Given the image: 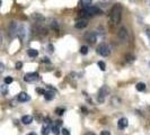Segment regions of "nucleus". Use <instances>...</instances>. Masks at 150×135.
Here are the masks:
<instances>
[{"mask_svg":"<svg viewBox=\"0 0 150 135\" xmlns=\"http://www.w3.org/2000/svg\"><path fill=\"white\" fill-rule=\"evenodd\" d=\"M22 66H23V63L22 62H17V63H16V69H17V70H21Z\"/></svg>","mask_w":150,"mask_h":135,"instance_id":"c85d7f7f","label":"nucleus"},{"mask_svg":"<svg viewBox=\"0 0 150 135\" xmlns=\"http://www.w3.org/2000/svg\"><path fill=\"white\" fill-rule=\"evenodd\" d=\"M47 49H49L47 51H49L50 53H53V51H54L53 49H54V47H53V45H52V44H50V45H49V47H47Z\"/></svg>","mask_w":150,"mask_h":135,"instance_id":"c756f323","label":"nucleus"},{"mask_svg":"<svg viewBox=\"0 0 150 135\" xmlns=\"http://www.w3.org/2000/svg\"><path fill=\"white\" fill-rule=\"evenodd\" d=\"M13 81H14V79L11 77H6L5 78V83H6V85H10Z\"/></svg>","mask_w":150,"mask_h":135,"instance_id":"b1692460","label":"nucleus"},{"mask_svg":"<svg viewBox=\"0 0 150 135\" xmlns=\"http://www.w3.org/2000/svg\"><path fill=\"white\" fill-rule=\"evenodd\" d=\"M51 131H52L55 135H58L60 133V126H58L55 123H52V125H51Z\"/></svg>","mask_w":150,"mask_h":135,"instance_id":"2eb2a0df","label":"nucleus"},{"mask_svg":"<svg viewBox=\"0 0 150 135\" xmlns=\"http://www.w3.org/2000/svg\"><path fill=\"white\" fill-rule=\"evenodd\" d=\"M51 125H52V123H51L49 120H45L44 122V125H43L42 127V135H49L50 132H51Z\"/></svg>","mask_w":150,"mask_h":135,"instance_id":"423d86ee","label":"nucleus"},{"mask_svg":"<svg viewBox=\"0 0 150 135\" xmlns=\"http://www.w3.org/2000/svg\"><path fill=\"white\" fill-rule=\"evenodd\" d=\"M27 54H28L29 58H36L38 55V52L36 50H34V49H29L28 51H27Z\"/></svg>","mask_w":150,"mask_h":135,"instance_id":"dca6fc26","label":"nucleus"},{"mask_svg":"<svg viewBox=\"0 0 150 135\" xmlns=\"http://www.w3.org/2000/svg\"><path fill=\"white\" fill-rule=\"evenodd\" d=\"M80 53H81L82 55H86L87 53H88V47H87L86 45H82L81 49H80Z\"/></svg>","mask_w":150,"mask_h":135,"instance_id":"412c9836","label":"nucleus"},{"mask_svg":"<svg viewBox=\"0 0 150 135\" xmlns=\"http://www.w3.org/2000/svg\"><path fill=\"white\" fill-rule=\"evenodd\" d=\"M33 122V116H31V115H25V116L22 117V123L25 125H28L31 123Z\"/></svg>","mask_w":150,"mask_h":135,"instance_id":"4468645a","label":"nucleus"},{"mask_svg":"<svg viewBox=\"0 0 150 135\" xmlns=\"http://www.w3.org/2000/svg\"><path fill=\"white\" fill-rule=\"evenodd\" d=\"M17 32H18L17 23L13 22V23L10 24V27H9V35H10V37H15L16 35H17Z\"/></svg>","mask_w":150,"mask_h":135,"instance_id":"1a4fd4ad","label":"nucleus"},{"mask_svg":"<svg viewBox=\"0 0 150 135\" xmlns=\"http://www.w3.org/2000/svg\"><path fill=\"white\" fill-rule=\"evenodd\" d=\"M86 135H96V134H95V133H93V132H88V133H87Z\"/></svg>","mask_w":150,"mask_h":135,"instance_id":"72a5a7b5","label":"nucleus"},{"mask_svg":"<svg viewBox=\"0 0 150 135\" xmlns=\"http://www.w3.org/2000/svg\"><path fill=\"white\" fill-rule=\"evenodd\" d=\"M128 124H129L128 120H126L125 117H122V118H120V120H118V122H117V127L120 128V129H124L126 126H128Z\"/></svg>","mask_w":150,"mask_h":135,"instance_id":"f8f14e48","label":"nucleus"},{"mask_svg":"<svg viewBox=\"0 0 150 135\" xmlns=\"http://www.w3.org/2000/svg\"><path fill=\"white\" fill-rule=\"evenodd\" d=\"M126 61H128V62H133L134 61V58L132 56L131 54H128V55H126Z\"/></svg>","mask_w":150,"mask_h":135,"instance_id":"393cba45","label":"nucleus"},{"mask_svg":"<svg viewBox=\"0 0 150 135\" xmlns=\"http://www.w3.org/2000/svg\"><path fill=\"white\" fill-rule=\"evenodd\" d=\"M97 53L102 55V56H108L111 54V49L106 43H101V44L97 46Z\"/></svg>","mask_w":150,"mask_h":135,"instance_id":"7ed1b4c3","label":"nucleus"},{"mask_svg":"<svg viewBox=\"0 0 150 135\" xmlns=\"http://www.w3.org/2000/svg\"><path fill=\"white\" fill-rule=\"evenodd\" d=\"M136 89H137L138 91H143V90L146 89V83H143V82H139V83H137Z\"/></svg>","mask_w":150,"mask_h":135,"instance_id":"a211bd4d","label":"nucleus"},{"mask_svg":"<svg viewBox=\"0 0 150 135\" xmlns=\"http://www.w3.org/2000/svg\"><path fill=\"white\" fill-rule=\"evenodd\" d=\"M36 92H38L39 95H43V96H44V94L46 92V91L44 89H42V88H36Z\"/></svg>","mask_w":150,"mask_h":135,"instance_id":"a878e982","label":"nucleus"},{"mask_svg":"<svg viewBox=\"0 0 150 135\" xmlns=\"http://www.w3.org/2000/svg\"><path fill=\"white\" fill-rule=\"evenodd\" d=\"M101 135H111V133L108 132V131H102Z\"/></svg>","mask_w":150,"mask_h":135,"instance_id":"2f4dec72","label":"nucleus"},{"mask_svg":"<svg viewBox=\"0 0 150 135\" xmlns=\"http://www.w3.org/2000/svg\"><path fill=\"white\" fill-rule=\"evenodd\" d=\"M1 92H2L3 95H6V94L8 92V89H7L6 86H2V87H1Z\"/></svg>","mask_w":150,"mask_h":135,"instance_id":"cd10ccee","label":"nucleus"},{"mask_svg":"<svg viewBox=\"0 0 150 135\" xmlns=\"http://www.w3.org/2000/svg\"><path fill=\"white\" fill-rule=\"evenodd\" d=\"M146 34H147V36H148V38H149V42H150V29L146 30Z\"/></svg>","mask_w":150,"mask_h":135,"instance_id":"473e14b6","label":"nucleus"},{"mask_svg":"<svg viewBox=\"0 0 150 135\" xmlns=\"http://www.w3.org/2000/svg\"><path fill=\"white\" fill-rule=\"evenodd\" d=\"M87 25H88V23H87V19L85 18H79L78 20L76 22V24H74V27L78 29H82L85 28V27H87Z\"/></svg>","mask_w":150,"mask_h":135,"instance_id":"6e6552de","label":"nucleus"},{"mask_svg":"<svg viewBox=\"0 0 150 135\" xmlns=\"http://www.w3.org/2000/svg\"><path fill=\"white\" fill-rule=\"evenodd\" d=\"M3 70H5V65H3L2 63L0 62V73H2V72H3Z\"/></svg>","mask_w":150,"mask_h":135,"instance_id":"7c9ffc66","label":"nucleus"},{"mask_svg":"<svg viewBox=\"0 0 150 135\" xmlns=\"http://www.w3.org/2000/svg\"><path fill=\"white\" fill-rule=\"evenodd\" d=\"M109 94V88L107 86H103L102 88L98 91V95H97V101L99 104H103L105 101V98L107 97V95Z\"/></svg>","mask_w":150,"mask_h":135,"instance_id":"f03ea898","label":"nucleus"},{"mask_svg":"<svg viewBox=\"0 0 150 135\" xmlns=\"http://www.w3.org/2000/svg\"><path fill=\"white\" fill-rule=\"evenodd\" d=\"M27 135H37L36 133H34V132H32V133H29V134H27Z\"/></svg>","mask_w":150,"mask_h":135,"instance_id":"f704fd0d","label":"nucleus"},{"mask_svg":"<svg viewBox=\"0 0 150 135\" xmlns=\"http://www.w3.org/2000/svg\"><path fill=\"white\" fill-rule=\"evenodd\" d=\"M121 17H122V6L115 5L113 7L112 11H111V20L113 22L114 25H117L121 22Z\"/></svg>","mask_w":150,"mask_h":135,"instance_id":"f257e3e1","label":"nucleus"},{"mask_svg":"<svg viewBox=\"0 0 150 135\" xmlns=\"http://www.w3.org/2000/svg\"><path fill=\"white\" fill-rule=\"evenodd\" d=\"M0 5H1V0H0Z\"/></svg>","mask_w":150,"mask_h":135,"instance_id":"c9c22d12","label":"nucleus"},{"mask_svg":"<svg viewBox=\"0 0 150 135\" xmlns=\"http://www.w3.org/2000/svg\"><path fill=\"white\" fill-rule=\"evenodd\" d=\"M17 99H18V101H21V102H25V101L29 100V96L26 92H21L17 96Z\"/></svg>","mask_w":150,"mask_h":135,"instance_id":"ddd939ff","label":"nucleus"},{"mask_svg":"<svg viewBox=\"0 0 150 135\" xmlns=\"http://www.w3.org/2000/svg\"><path fill=\"white\" fill-rule=\"evenodd\" d=\"M86 39L93 44V43H95L97 41V34L95 33V32H89V33L86 34Z\"/></svg>","mask_w":150,"mask_h":135,"instance_id":"9d476101","label":"nucleus"},{"mask_svg":"<svg viewBox=\"0 0 150 135\" xmlns=\"http://www.w3.org/2000/svg\"><path fill=\"white\" fill-rule=\"evenodd\" d=\"M61 133H62V135H70V131L67 129V128H62Z\"/></svg>","mask_w":150,"mask_h":135,"instance_id":"bb28decb","label":"nucleus"},{"mask_svg":"<svg viewBox=\"0 0 150 135\" xmlns=\"http://www.w3.org/2000/svg\"><path fill=\"white\" fill-rule=\"evenodd\" d=\"M90 2H92V0H80V3H81V6H82V7H85V8L89 7Z\"/></svg>","mask_w":150,"mask_h":135,"instance_id":"aec40b11","label":"nucleus"},{"mask_svg":"<svg viewBox=\"0 0 150 135\" xmlns=\"http://www.w3.org/2000/svg\"><path fill=\"white\" fill-rule=\"evenodd\" d=\"M111 102H112V105H115V106H118L121 104V100L118 99L117 97H113L112 99H111Z\"/></svg>","mask_w":150,"mask_h":135,"instance_id":"6ab92c4d","label":"nucleus"},{"mask_svg":"<svg viewBox=\"0 0 150 135\" xmlns=\"http://www.w3.org/2000/svg\"><path fill=\"white\" fill-rule=\"evenodd\" d=\"M97 64H98V66H99V69H101L102 71H105V70H106V64H105V63L103 62V61H98Z\"/></svg>","mask_w":150,"mask_h":135,"instance_id":"4be33fe9","label":"nucleus"},{"mask_svg":"<svg viewBox=\"0 0 150 135\" xmlns=\"http://www.w3.org/2000/svg\"><path fill=\"white\" fill-rule=\"evenodd\" d=\"M39 79V75L37 72H29V73H26L25 74V77H24V80H25L26 82H35V81H37Z\"/></svg>","mask_w":150,"mask_h":135,"instance_id":"39448f33","label":"nucleus"},{"mask_svg":"<svg viewBox=\"0 0 150 135\" xmlns=\"http://www.w3.org/2000/svg\"><path fill=\"white\" fill-rule=\"evenodd\" d=\"M44 98H45V100H47V101L52 100V99L54 98V92H51V91H46V92L44 94Z\"/></svg>","mask_w":150,"mask_h":135,"instance_id":"f3484780","label":"nucleus"},{"mask_svg":"<svg viewBox=\"0 0 150 135\" xmlns=\"http://www.w3.org/2000/svg\"><path fill=\"white\" fill-rule=\"evenodd\" d=\"M66 112V109L64 108H57L55 109V114L57 115H63V113Z\"/></svg>","mask_w":150,"mask_h":135,"instance_id":"5701e85b","label":"nucleus"},{"mask_svg":"<svg viewBox=\"0 0 150 135\" xmlns=\"http://www.w3.org/2000/svg\"><path fill=\"white\" fill-rule=\"evenodd\" d=\"M81 14H82V15H88V16L101 15V14H102V10H101L98 7L89 6V7H87V8H84V10L81 11Z\"/></svg>","mask_w":150,"mask_h":135,"instance_id":"20e7f679","label":"nucleus"},{"mask_svg":"<svg viewBox=\"0 0 150 135\" xmlns=\"http://www.w3.org/2000/svg\"><path fill=\"white\" fill-rule=\"evenodd\" d=\"M117 36L121 41H126V39L129 38V33H128V30H126V28L121 27L120 30H118V33H117Z\"/></svg>","mask_w":150,"mask_h":135,"instance_id":"0eeeda50","label":"nucleus"},{"mask_svg":"<svg viewBox=\"0 0 150 135\" xmlns=\"http://www.w3.org/2000/svg\"><path fill=\"white\" fill-rule=\"evenodd\" d=\"M17 35H18V37L21 38L22 41H24V39H25V37H26V28H25V26H24V25L18 26Z\"/></svg>","mask_w":150,"mask_h":135,"instance_id":"9b49d317","label":"nucleus"}]
</instances>
